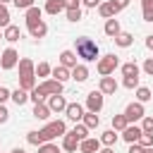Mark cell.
Instances as JSON below:
<instances>
[{
    "label": "cell",
    "instance_id": "52a82bcc",
    "mask_svg": "<svg viewBox=\"0 0 153 153\" xmlns=\"http://www.w3.org/2000/svg\"><path fill=\"white\" fill-rule=\"evenodd\" d=\"M41 88H43V93L45 96H60L62 93V88H65V84H60V81H55V79H45L43 84H38Z\"/></svg>",
    "mask_w": 153,
    "mask_h": 153
},
{
    "label": "cell",
    "instance_id": "91938a15",
    "mask_svg": "<svg viewBox=\"0 0 153 153\" xmlns=\"http://www.w3.org/2000/svg\"><path fill=\"white\" fill-rule=\"evenodd\" d=\"M0 41H2V31H0Z\"/></svg>",
    "mask_w": 153,
    "mask_h": 153
},
{
    "label": "cell",
    "instance_id": "cb8c5ba5",
    "mask_svg": "<svg viewBox=\"0 0 153 153\" xmlns=\"http://www.w3.org/2000/svg\"><path fill=\"white\" fill-rule=\"evenodd\" d=\"M43 12H48V14H60V12H65V2H62V0H48L45 7H43Z\"/></svg>",
    "mask_w": 153,
    "mask_h": 153
},
{
    "label": "cell",
    "instance_id": "7a4b0ae2",
    "mask_svg": "<svg viewBox=\"0 0 153 153\" xmlns=\"http://www.w3.org/2000/svg\"><path fill=\"white\" fill-rule=\"evenodd\" d=\"M65 134H67V124H65V120L48 122V124L38 131V136H41L43 143H48V141H53V139H57V136H65Z\"/></svg>",
    "mask_w": 153,
    "mask_h": 153
},
{
    "label": "cell",
    "instance_id": "681fc988",
    "mask_svg": "<svg viewBox=\"0 0 153 153\" xmlns=\"http://www.w3.org/2000/svg\"><path fill=\"white\" fill-rule=\"evenodd\" d=\"M127 153H143V148L139 146V143H129V151Z\"/></svg>",
    "mask_w": 153,
    "mask_h": 153
},
{
    "label": "cell",
    "instance_id": "8fae6325",
    "mask_svg": "<svg viewBox=\"0 0 153 153\" xmlns=\"http://www.w3.org/2000/svg\"><path fill=\"white\" fill-rule=\"evenodd\" d=\"M60 65L72 72V69L79 65V62H76V53H74V50H62V53H60Z\"/></svg>",
    "mask_w": 153,
    "mask_h": 153
},
{
    "label": "cell",
    "instance_id": "6f0895ef",
    "mask_svg": "<svg viewBox=\"0 0 153 153\" xmlns=\"http://www.w3.org/2000/svg\"><path fill=\"white\" fill-rule=\"evenodd\" d=\"M143 153H153V146L151 148H143Z\"/></svg>",
    "mask_w": 153,
    "mask_h": 153
},
{
    "label": "cell",
    "instance_id": "83f0119b",
    "mask_svg": "<svg viewBox=\"0 0 153 153\" xmlns=\"http://www.w3.org/2000/svg\"><path fill=\"white\" fill-rule=\"evenodd\" d=\"M19 88H24V91H33V88H36V74L19 76Z\"/></svg>",
    "mask_w": 153,
    "mask_h": 153
},
{
    "label": "cell",
    "instance_id": "484cf974",
    "mask_svg": "<svg viewBox=\"0 0 153 153\" xmlns=\"http://www.w3.org/2000/svg\"><path fill=\"white\" fill-rule=\"evenodd\" d=\"M115 43H117L120 48H129V45L134 43V36H131V33H127V31H120V33L115 36Z\"/></svg>",
    "mask_w": 153,
    "mask_h": 153
},
{
    "label": "cell",
    "instance_id": "ffe728a7",
    "mask_svg": "<svg viewBox=\"0 0 153 153\" xmlns=\"http://www.w3.org/2000/svg\"><path fill=\"white\" fill-rule=\"evenodd\" d=\"M50 74H53V79H55V81H60V84H65L67 79H72L69 69H67V67H62V65H60V67H53V72H50Z\"/></svg>",
    "mask_w": 153,
    "mask_h": 153
},
{
    "label": "cell",
    "instance_id": "ab89813d",
    "mask_svg": "<svg viewBox=\"0 0 153 153\" xmlns=\"http://www.w3.org/2000/svg\"><path fill=\"white\" fill-rule=\"evenodd\" d=\"M141 131L153 134V117H141Z\"/></svg>",
    "mask_w": 153,
    "mask_h": 153
},
{
    "label": "cell",
    "instance_id": "44dd1931",
    "mask_svg": "<svg viewBox=\"0 0 153 153\" xmlns=\"http://www.w3.org/2000/svg\"><path fill=\"white\" fill-rule=\"evenodd\" d=\"M69 74H72V79H74V81H79V84H81V81H86V79H88V67H86V65H76Z\"/></svg>",
    "mask_w": 153,
    "mask_h": 153
},
{
    "label": "cell",
    "instance_id": "c3c4849f",
    "mask_svg": "<svg viewBox=\"0 0 153 153\" xmlns=\"http://www.w3.org/2000/svg\"><path fill=\"white\" fill-rule=\"evenodd\" d=\"M7 120H10V112L5 105H0V122H7Z\"/></svg>",
    "mask_w": 153,
    "mask_h": 153
},
{
    "label": "cell",
    "instance_id": "2e32d148",
    "mask_svg": "<svg viewBox=\"0 0 153 153\" xmlns=\"http://www.w3.org/2000/svg\"><path fill=\"white\" fill-rule=\"evenodd\" d=\"M41 17H43V10H41V7H36V5H33V7H29V10H26V14H24L26 26H31V24H36V22H43Z\"/></svg>",
    "mask_w": 153,
    "mask_h": 153
},
{
    "label": "cell",
    "instance_id": "5b68a950",
    "mask_svg": "<svg viewBox=\"0 0 153 153\" xmlns=\"http://www.w3.org/2000/svg\"><path fill=\"white\" fill-rule=\"evenodd\" d=\"M103 105H105V96H103L100 91H91V93L86 96V110H88V112H100Z\"/></svg>",
    "mask_w": 153,
    "mask_h": 153
},
{
    "label": "cell",
    "instance_id": "4316f807",
    "mask_svg": "<svg viewBox=\"0 0 153 153\" xmlns=\"http://www.w3.org/2000/svg\"><path fill=\"white\" fill-rule=\"evenodd\" d=\"M10 98H12V100H14V103L22 108V105L29 100V91H24V88H14V91L10 93Z\"/></svg>",
    "mask_w": 153,
    "mask_h": 153
},
{
    "label": "cell",
    "instance_id": "11a10c76",
    "mask_svg": "<svg viewBox=\"0 0 153 153\" xmlns=\"http://www.w3.org/2000/svg\"><path fill=\"white\" fill-rule=\"evenodd\" d=\"M141 7H153V0H141Z\"/></svg>",
    "mask_w": 153,
    "mask_h": 153
},
{
    "label": "cell",
    "instance_id": "680465c9",
    "mask_svg": "<svg viewBox=\"0 0 153 153\" xmlns=\"http://www.w3.org/2000/svg\"><path fill=\"white\" fill-rule=\"evenodd\" d=\"M7 2H12V0H0V5H7Z\"/></svg>",
    "mask_w": 153,
    "mask_h": 153
},
{
    "label": "cell",
    "instance_id": "f5cc1de1",
    "mask_svg": "<svg viewBox=\"0 0 153 153\" xmlns=\"http://www.w3.org/2000/svg\"><path fill=\"white\" fill-rule=\"evenodd\" d=\"M146 48H148V50H153V33H151V36H146Z\"/></svg>",
    "mask_w": 153,
    "mask_h": 153
},
{
    "label": "cell",
    "instance_id": "f6af8a7d",
    "mask_svg": "<svg viewBox=\"0 0 153 153\" xmlns=\"http://www.w3.org/2000/svg\"><path fill=\"white\" fill-rule=\"evenodd\" d=\"M10 93H12L10 88H5V86H0V105H5V103L10 100Z\"/></svg>",
    "mask_w": 153,
    "mask_h": 153
},
{
    "label": "cell",
    "instance_id": "1f68e13d",
    "mask_svg": "<svg viewBox=\"0 0 153 153\" xmlns=\"http://www.w3.org/2000/svg\"><path fill=\"white\" fill-rule=\"evenodd\" d=\"M98 12H100L103 19H112V17H115V10H112L110 2H100V5H98Z\"/></svg>",
    "mask_w": 153,
    "mask_h": 153
},
{
    "label": "cell",
    "instance_id": "30bf717a",
    "mask_svg": "<svg viewBox=\"0 0 153 153\" xmlns=\"http://www.w3.org/2000/svg\"><path fill=\"white\" fill-rule=\"evenodd\" d=\"M98 91H100L103 96H110V93H115V91H117V81H115V76H100Z\"/></svg>",
    "mask_w": 153,
    "mask_h": 153
},
{
    "label": "cell",
    "instance_id": "db71d44e",
    "mask_svg": "<svg viewBox=\"0 0 153 153\" xmlns=\"http://www.w3.org/2000/svg\"><path fill=\"white\" fill-rule=\"evenodd\" d=\"M98 153H115V148H112V146H103Z\"/></svg>",
    "mask_w": 153,
    "mask_h": 153
},
{
    "label": "cell",
    "instance_id": "9a60e30c",
    "mask_svg": "<svg viewBox=\"0 0 153 153\" xmlns=\"http://www.w3.org/2000/svg\"><path fill=\"white\" fill-rule=\"evenodd\" d=\"M2 38H5L7 43H17V41L22 38V31H19V26H14V24L5 26V29H2Z\"/></svg>",
    "mask_w": 153,
    "mask_h": 153
},
{
    "label": "cell",
    "instance_id": "9c48e42d",
    "mask_svg": "<svg viewBox=\"0 0 153 153\" xmlns=\"http://www.w3.org/2000/svg\"><path fill=\"white\" fill-rule=\"evenodd\" d=\"M84 105H79V103H67V108H65V115H67V120H72V122H81V117H84Z\"/></svg>",
    "mask_w": 153,
    "mask_h": 153
},
{
    "label": "cell",
    "instance_id": "7402d4cb",
    "mask_svg": "<svg viewBox=\"0 0 153 153\" xmlns=\"http://www.w3.org/2000/svg\"><path fill=\"white\" fill-rule=\"evenodd\" d=\"M31 115H33L36 120H48V117H50L53 112H50V108H48L45 103H36V105H33V112H31Z\"/></svg>",
    "mask_w": 153,
    "mask_h": 153
},
{
    "label": "cell",
    "instance_id": "603a6c76",
    "mask_svg": "<svg viewBox=\"0 0 153 153\" xmlns=\"http://www.w3.org/2000/svg\"><path fill=\"white\" fill-rule=\"evenodd\" d=\"M98 141H100V146H115L117 143V131L115 129H105Z\"/></svg>",
    "mask_w": 153,
    "mask_h": 153
},
{
    "label": "cell",
    "instance_id": "f907efd6",
    "mask_svg": "<svg viewBox=\"0 0 153 153\" xmlns=\"http://www.w3.org/2000/svg\"><path fill=\"white\" fill-rule=\"evenodd\" d=\"M81 2H84V7H91V10L100 5V0H81Z\"/></svg>",
    "mask_w": 153,
    "mask_h": 153
},
{
    "label": "cell",
    "instance_id": "d6a6232c",
    "mask_svg": "<svg viewBox=\"0 0 153 153\" xmlns=\"http://www.w3.org/2000/svg\"><path fill=\"white\" fill-rule=\"evenodd\" d=\"M153 96H151V88H146V86H139L136 88V100L139 103H148Z\"/></svg>",
    "mask_w": 153,
    "mask_h": 153
},
{
    "label": "cell",
    "instance_id": "836d02e7",
    "mask_svg": "<svg viewBox=\"0 0 153 153\" xmlns=\"http://www.w3.org/2000/svg\"><path fill=\"white\" fill-rule=\"evenodd\" d=\"M38 153H60V146L53 143V141H48V143H41L38 146Z\"/></svg>",
    "mask_w": 153,
    "mask_h": 153
},
{
    "label": "cell",
    "instance_id": "7c38bea8",
    "mask_svg": "<svg viewBox=\"0 0 153 153\" xmlns=\"http://www.w3.org/2000/svg\"><path fill=\"white\" fill-rule=\"evenodd\" d=\"M141 134H143V131H141V127H136V124H127V129L122 131V139H124L127 143H136Z\"/></svg>",
    "mask_w": 153,
    "mask_h": 153
},
{
    "label": "cell",
    "instance_id": "5bb4252c",
    "mask_svg": "<svg viewBox=\"0 0 153 153\" xmlns=\"http://www.w3.org/2000/svg\"><path fill=\"white\" fill-rule=\"evenodd\" d=\"M79 151H81V153H98V151H100V141L88 136V139L79 141Z\"/></svg>",
    "mask_w": 153,
    "mask_h": 153
},
{
    "label": "cell",
    "instance_id": "ba28073f",
    "mask_svg": "<svg viewBox=\"0 0 153 153\" xmlns=\"http://www.w3.org/2000/svg\"><path fill=\"white\" fill-rule=\"evenodd\" d=\"M45 105L50 108V112H65L67 100H65L62 93H60V96H48V98H45Z\"/></svg>",
    "mask_w": 153,
    "mask_h": 153
},
{
    "label": "cell",
    "instance_id": "ee69618b",
    "mask_svg": "<svg viewBox=\"0 0 153 153\" xmlns=\"http://www.w3.org/2000/svg\"><path fill=\"white\" fill-rule=\"evenodd\" d=\"M14 5H17V10H29V7H33V0H12Z\"/></svg>",
    "mask_w": 153,
    "mask_h": 153
},
{
    "label": "cell",
    "instance_id": "f35d334b",
    "mask_svg": "<svg viewBox=\"0 0 153 153\" xmlns=\"http://www.w3.org/2000/svg\"><path fill=\"white\" fill-rule=\"evenodd\" d=\"M136 143H139L141 148H151V146H153V134H141Z\"/></svg>",
    "mask_w": 153,
    "mask_h": 153
},
{
    "label": "cell",
    "instance_id": "8992f818",
    "mask_svg": "<svg viewBox=\"0 0 153 153\" xmlns=\"http://www.w3.org/2000/svg\"><path fill=\"white\" fill-rule=\"evenodd\" d=\"M17 62H19V53H17L14 48H5L2 55H0V67H2V69H14Z\"/></svg>",
    "mask_w": 153,
    "mask_h": 153
},
{
    "label": "cell",
    "instance_id": "8d00e7d4",
    "mask_svg": "<svg viewBox=\"0 0 153 153\" xmlns=\"http://www.w3.org/2000/svg\"><path fill=\"white\" fill-rule=\"evenodd\" d=\"M50 72H53V67H50L48 62H38V65H36V76H48Z\"/></svg>",
    "mask_w": 153,
    "mask_h": 153
},
{
    "label": "cell",
    "instance_id": "4dcf8cb0",
    "mask_svg": "<svg viewBox=\"0 0 153 153\" xmlns=\"http://www.w3.org/2000/svg\"><path fill=\"white\" fill-rule=\"evenodd\" d=\"M127 124H129V122H127L124 115H112V129H115V131H124Z\"/></svg>",
    "mask_w": 153,
    "mask_h": 153
},
{
    "label": "cell",
    "instance_id": "816d5d0a",
    "mask_svg": "<svg viewBox=\"0 0 153 153\" xmlns=\"http://www.w3.org/2000/svg\"><path fill=\"white\" fill-rule=\"evenodd\" d=\"M62 2H65V10H69V7H79L81 0H62Z\"/></svg>",
    "mask_w": 153,
    "mask_h": 153
},
{
    "label": "cell",
    "instance_id": "7bdbcfd3",
    "mask_svg": "<svg viewBox=\"0 0 153 153\" xmlns=\"http://www.w3.org/2000/svg\"><path fill=\"white\" fill-rule=\"evenodd\" d=\"M110 5H112V10H115V14H117L120 10H124V7L129 5V0H110Z\"/></svg>",
    "mask_w": 153,
    "mask_h": 153
},
{
    "label": "cell",
    "instance_id": "b9f144b4",
    "mask_svg": "<svg viewBox=\"0 0 153 153\" xmlns=\"http://www.w3.org/2000/svg\"><path fill=\"white\" fill-rule=\"evenodd\" d=\"M26 141H29L31 146H41V143H43L41 136H38V131H29V134H26Z\"/></svg>",
    "mask_w": 153,
    "mask_h": 153
},
{
    "label": "cell",
    "instance_id": "d4e9b609",
    "mask_svg": "<svg viewBox=\"0 0 153 153\" xmlns=\"http://www.w3.org/2000/svg\"><path fill=\"white\" fill-rule=\"evenodd\" d=\"M103 31H105V36L115 38V36H117V33H120L122 29H120V22H117V19L112 17V19H108V22H105V29H103Z\"/></svg>",
    "mask_w": 153,
    "mask_h": 153
},
{
    "label": "cell",
    "instance_id": "7dc6e473",
    "mask_svg": "<svg viewBox=\"0 0 153 153\" xmlns=\"http://www.w3.org/2000/svg\"><path fill=\"white\" fill-rule=\"evenodd\" d=\"M143 22H153V7H143Z\"/></svg>",
    "mask_w": 153,
    "mask_h": 153
},
{
    "label": "cell",
    "instance_id": "74e56055",
    "mask_svg": "<svg viewBox=\"0 0 153 153\" xmlns=\"http://www.w3.org/2000/svg\"><path fill=\"white\" fill-rule=\"evenodd\" d=\"M72 134H74V136H76L79 141H84V139H88V129H86L84 124H76V127L72 129Z\"/></svg>",
    "mask_w": 153,
    "mask_h": 153
},
{
    "label": "cell",
    "instance_id": "4fadbf2b",
    "mask_svg": "<svg viewBox=\"0 0 153 153\" xmlns=\"http://www.w3.org/2000/svg\"><path fill=\"white\" fill-rule=\"evenodd\" d=\"M17 67H19V76H29V74H36V65H33V60H29V57H19Z\"/></svg>",
    "mask_w": 153,
    "mask_h": 153
},
{
    "label": "cell",
    "instance_id": "e575fe53",
    "mask_svg": "<svg viewBox=\"0 0 153 153\" xmlns=\"http://www.w3.org/2000/svg\"><path fill=\"white\" fill-rule=\"evenodd\" d=\"M5 26H10V10H7V5H0V29H5Z\"/></svg>",
    "mask_w": 153,
    "mask_h": 153
},
{
    "label": "cell",
    "instance_id": "e0dca14e",
    "mask_svg": "<svg viewBox=\"0 0 153 153\" xmlns=\"http://www.w3.org/2000/svg\"><path fill=\"white\" fill-rule=\"evenodd\" d=\"M29 29V36L31 38H43L45 33H48V24L45 22H36V24H31V26H26Z\"/></svg>",
    "mask_w": 153,
    "mask_h": 153
},
{
    "label": "cell",
    "instance_id": "6da1fadb",
    "mask_svg": "<svg viewBox=\"0 0 153 153\" xmlns=\"http://www.w3.org/2000/svg\"><path fill=\"white\" fill-rule=\"evenodd\" d=\"M76 57H81L84 62H96L100 57V50H98V43L93 38H76Z\"/></svg>",
    "mask_w": 153,
    "mask_h": 153
},
{
    "label": "cell",
    "instance_id": "d6986e66",
    "mask_svg": "<svg viewBox=\"0 0 153 153\" xmlns=\"http://www.w3.org/2000/svg\"><path fill=\"white\" fill-rule=\"evenodd\" d=\"M62 148H65L67 153H74V151L79 148V139H76L72 131H67V134L62 136Z\"/></svg>",
    "mask_w": 153,
    "mask_h": 153
},
{
    "label": "cell",
    "instance_id": "9f6ffc18",
    "mask_svg": "<svg viewBox=\"0 0 153 153\" xmlns=\"http://www.w3.org/2000/svg\"><path fill=\"white\" fill-rule=\"evenodd\" d=\"M12 153H26V151H24V148H14Z\"/></svg>",
    "mask_w": 153,
    "mask_h": 153
},
{
    "label": "cell",
    "instance_id": "3957f363",
    "mask_svg": "<svg viewBox=\"0 0 153 153\" xmlns=\"http://www.w3.org/2000/svg\"><path fill=\"white\" fill-rule=\"evenodd\" d=\"M117 67H120V57H117L115 53H108V55L98 57V65H96V69H98L100 76H110Z\"/></svg>",
    "mask_w": 153,
    "mask_h": 153
},
{
    "label": "cell",
    "instance_id": "60d3db41",
    "mask_svg": "<svg viewBox=\"0 0 153 153\" xmlns=\"http://www.w3.org/2000/svg\"><path fill=\"white\" fill-rule=\"evenodd\" d=\"M124 88H139V76H124Z\"/></svg>",
    "mask_w": 153,
    "mask_h": 153
},
{
    "label": "cell",
    "instance_id": "f1b7e54d",
    "mask_svg": "<svg viewBox=\"0 0 153 153\" xmlns=\"http://www.w3.org/2000/svg\"><path fill=\"white\" fill-rule=\"evenodd\" d=\"M45 98H48V96L43 93V88H41L38 84H36L33 91H29V100H33V105H36V103H45Z\"/></svg>",
    "mask_w": 153,
    "mask_h": 153
},
{
    "label": "cell",
    "instance_id": "d590c367",
    "mask_svg": "<svg viewBox=\"0 0 153 153\" xmlns=\"http://www.w3.org/2000/svg\"><path fill=\"white\" fill-rule=\"evenodd\" d=\"M65 14H67L69 22H79L81 19V7H69V10H65Z\"/></svg>",
    "mask_w": 153,
    "mask_h": 153
},
{
    "label": "cell",
    "instance_id": "277c9868",
    "mask_svg": "<svg viewBox=\"0 0 153 153\" xmlns=\"http://www.w3.org/2000/svg\"><path fill=\"white\" fill-rule=\"evenodd\" d=\"M124 117H127V122L131 124V122H139L141 117H146V108H143V103H129L127 108H124V112H122Z\"/></svg>",
    "mask_w": 153,
    "mask_h": 153
},
{
    "label": "cell",
    "instance_id": "f546056e",
    "mask_svg": "<svg viewBox=\"0 0 153 153\" xmlns=\"http://www.w3.org/2000/svg\"><path fill=\"white\" fill-rule=\"evenodd\" d=\"M139 72H141V69H139L136 62H124V65H122V74H124V76H139Z\"/></svg>",
    "mask_w": 153,
    "mask_h": 153
},
{
    "label": "cell",
    "instance_id": "bcb514c9",
    "mask_svg": "<svg viewBox=\"0 0 153 153\" xmlns=\"http://www.w3.org/2000/svg\"><path fill=\"white\" fill-rule=\"evenodd\" d=\"M141 69H143L148 76H153V57H148V60L143 62V67H141Z\"/></svg>",
    "mask_w": 153,
    "mask_h": 153
},
{
    "label": "cell",
    "instance_id": "ac0fdd59",
    "mask_svg": "<svg viewBox=\"0 0 153 153\" xmlns=\"http://www.w3.org/2000/svg\"><path fill=\"white\" fill-rule=\"evenodd\" d=\"M81 124H84L88 131H91V129H96V127L100 124V117H98V112H88V110H86V112H84V117H81Z\"/></svg>",
    "mask_w": 153,
    "mask_h": 153
}]
</instances>
